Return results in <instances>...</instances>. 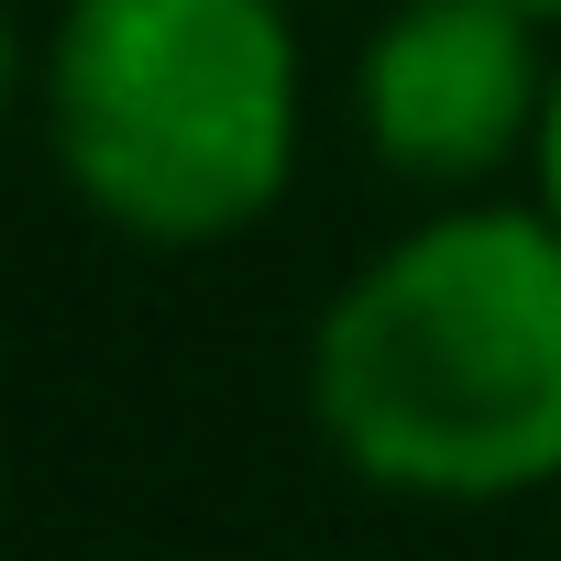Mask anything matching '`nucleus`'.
<instances>
[{"label": "nucleus", "instance_id": "1", "mask_svg": "<svg viewBox=\"0 0 561 561\" xmlns=\"http://www.w3.org/2000/svg\"><path fill=\"white\" fill-rule=\"evenodd\" d=\"M342 462L408 495H517L561 473V220L462 209L364 264L309 353Z\"/></svg>", "mask_w": 561, "mask_h": 561}, {"label": "nucleus", "instance_id": "2", "mask_svg": "<svg viewBox=\"0 0 561 561\" xmlns=\"http://www.w3.org/2000/svg\"><path fill=\"white\" fill-rule=\"evenodd\" d=\"M78 198L144 242H220L298 154V45L275 0H78L45 56Z\"/></svg>", "mask_w": 561, "mask_h": 561}, {"label": "nucleus", "instance_id": "3", "mask_svg": "<svg viewBox=\"0 0 561 561\" xmlns=\"http://www.w3.org/2000/svg\"><path fill=\"white\" fill-rule=\"evenodd\" d=\"M364 133L397 176H484L539 133V56L517 0H408L364 56Z\"/></svg>", "mask_w": 561, "mask_h": 561}, {"label": "nucleus", "instance_id": "4", "mask_svg": "<svg viewBox=\"0 0 561 561\" xmlns=\"http://www.w3.org/2000/svg\"><path fill=\"white\" fill-rule=\"evenodd\" d=\"M539 198H550V220H561V78L539 89Z\"/></svg>", "mask_w": 561, "mask_h": 561}, {"label": "nucleus", "instance_id": "5", "mask_svg": "<svg viewBox=\"0 0 561 561\" xmlns=\"http://www.w3.org/2000/svg\"><path fill=\"white\" fill-rule=\"evenodd\" d=\"M0 100H12V23H0Z\"/></svg>", "mask_w": 561, "mask_h": 561}, {"label": "nucleus", "instance_id": "6", "mask_svg": "<svg viewBox=\"0 0 561 561\" xmlns=\"http://www.w3.org/2000/svg\"><path fill=\"white\" fill-rule=\"evenodd\" d=\"M517 12H561V0H517Z\"/></svg>", "mask_w": 561, "mask_h": 561}]
</instances>
